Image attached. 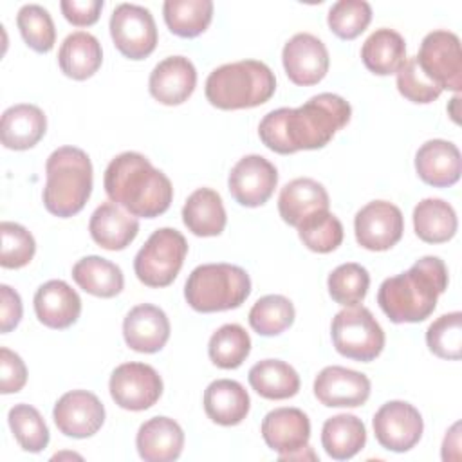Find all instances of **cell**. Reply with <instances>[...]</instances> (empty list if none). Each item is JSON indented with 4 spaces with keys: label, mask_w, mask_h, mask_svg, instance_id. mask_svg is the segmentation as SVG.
<instances>
[{
    "label": "cell",
    "mask_w": 462,
    "mask_h": 462,
    "mask_svg": "<svg viewBox=\"0 0 462 462\" xmlns=\"http://www.w3.org/2000/svg\"><path fill=\"white\" fill-rule=\"evenodd\" d=\"M395 74H397V90L401 92V96H404L411 103L428 105L442 94V90L433 81H430L424 76V72L419 69L415 56L406 58Z\"/></svg>",
    "instance_id": "45"
},
{
    "label": "cell",
    "mask_w": 462,
    "mask_h": 462,
    "mask_svg": "<svg viewBox=\"0 0 462 462\" xmlns=\"http://www.w3.org/2000/svg\"><path fill=\"white\" fill-rule=\"evenodd\" d=\"M60 7L69 23L88 27L99 20L103 0H61Z\"/></svg>",
    "instance_id": "47"
},
{
    "label": "cell",
    "mask_w": 462,
    "mask_h": 462,
    "mask_svg": "<svg viewBox=\"0 0 462 462\" xmlns=\"http://www.w3.org/2000/svg\"><path fill=\"white\" fill-rule=\"evenodd\" d=\"M72 278L79 289L97 298H114L125 287L119 265L96 254L78 260L72 267Z\"/></svg>",
    "instance_id": "33"
},
{
    "label": "cell",
    "mask_w": 462,
    "mask_h": 462,
    "mask_svg": "<svg viewBox=\"0 0 462 462\" xmlns=\"http://www.w3.org/2000/svg\"><path fill=\"white\" fill-rule=\"evenodd\" d=\"M278 184V171L271 161L251 153L242 157L229 171L227 188L231 197L245 208L265 204Z\"/></svg>",
    "instance_id": "14"
},
{
    "label": "cell",
    "mask_w": 462,
    "mask_h": 462,
    "mask_svg": "<svg viewBox=\"0 0 462 462\" xmlns=\"http://www.w3.org/2000/svg\"><path fill=\"white\" fill-rule=\"evenodd\" d=\"M356 240L368 251H388L404 233L401 209L388 200H372L363 206L354 218Z\"/></svg>",
    "instance_id": "13"
},
{
    "label": "cell",
    "mask_w": 462,
    "mask_h": 462,
    "mask_svg": "<svg viewBox=\"0 0 462 462\" xmlns=\"http://www.w3.org/2000/svg\"><path fill=\"white\" fill-rule=\"evenodd\" d=\"M251 352V337L238 323H226L217 328L208 343V354L213 365L224 370L238 368Z\"/></svg>",
    "instance_id": "36"
},
{
    "label": "cell",
    "mask_w": 462,
    "mask_h": 462,
    "mask_svg": "<svg viewBox=\"0 0 462 462\" xmlns=\"http://www.w3.org/2000/svg\"><path fill=\"white\" fill-rule=\"evenodd\" d=\"M197 70L186 56H168L159 61L148 79L153 99L162 105L175 106L184 103L195 90Z\"/></svg>",
    "instance_id": "20"
},
{
    "label": "cell",
    "mask_w": 462,
    "mask_h": 462,
    "mask_svg": "<svg viewBox=\"0 0 462 462\" xmlns=\"http://www.w3.org/2000/svg\"><path fill=\"white\" fill-rule=\"evenodd\" d=\"M426 345L440 359L458 361L462 354V314H442L426 330Z\"/></svg>",
    "instance_id": "42"
},
{
    "label": "cell",
    "mask_w": 462,
    "mask_h": 462,
    "mask_svg": "<svg viewBox=\"0 0 462 462\" xmlns=\"http://www.w3.org/2000/svg\"><path fill=\"white\" fill-rule=\"evenodd\" d=\"M276 90L274 72L258 60H240L211 70L206 97L220 110H242L263 105Z\"/></svg>",
    "instance_id": "5"
},
{
    "label": "cell",
    "mask_w": 462,
    "mask_h": 462,
    "mask_svg": "<svg viewBox=\"0 0 462 462\" xmlns=\"http://www.w3.org/2000/svg\"><path fill=\"white\" fill-rule=\"evenodd\" d=\"M361 60L377 76L395 74L406 60V42L393 29H375L361 47Z\"/></svg>",
    "instance_id": "31"
},
{
    "label": "cell",
    "mask_w": 462,
    "mask_h": 462,
    "mask_svg": "<svg viewBox=\"0 0 462 462\" xmlns=\"http://www.w3.org/2000/svg\"><path fill=\"white\" fill-rule=\"evenodd\" d=\"M162 14L168 29L180 38L202 34L213 18L211 0H166Z\"/></svg>",
    "instance_id": "35"
},
{
    "label": "cell",
    "mask_w": 462,
    "mask_h": 462,
    "mask_svg": "<svg viewBox=\"0 0 462 462\" xmlns=\"http://www.w3.org/2000/svg\"><path fill=\"white\" fill-rule=\"evenodd\" d=\"M123 337L132 350L155 354L170 339V319L162 309L152 303L135 305L125 316Z\"/></svg>",
    "instance_id": "19"
},
{
    "label": "cell",
    "mask_w": 462,
    "mask_h": 462,
    "mask_svg": "<svg viewBox=\"0 0 462 462\" xmlns=\"http://www.w3.org/2000/svg\"><path fill=\"white\" fill-rule=\"evenodd\" d=\"M56 428L72 439H87L97 433L105 422V406L88 390L63 393L52 410Z\"/></svg>",
    "instance_id": "15"
},
{
    "label": "cell",
    "mask_w": 462,
    "mask_h": 462,
    "mask_svg": "<svg viewBox=\"0 0 462 462\" xmlns=\"http://www.w3.org/2000/svg\"><path fill=\"white\" fill-rule=\"evenodd\" d=\"M135 446L139 457L146 462H171L182 453L184 431L170 417H152L141 424Z\"/></svg>",
    "instance_id": "22"
},
{
    "label": "cell",
    "mask_w": 462,
    "mask_h": 462,
    "mask_svg": "<svg viewBox=\"0 0 462 462\" xmlns=\"http://www.w3.org/2000/svg\"><path fill=\"white\" fill-rule=\"evenodd\" d=\"M417 175L433 188H448L460 179V152L446 139H430L415 153Z\"/></svg>",
    "instance_id": "23"
},
{
    "label": "cell",
    "mask_w": 462,
    "mask_h": 462,
    "mask_svg": "<svg viewBox=\"0 0 462 462\" xmlns=\"http://www.w3.org/2000/svg\"><path fill=\"white\" fill-rule=\"evenodd\" d=\"M108 390L119 408L143 411L152 408L162 395V379L153 366L130 361L112 372Z\"/></svg>",
    "instance_id": "11"
},
{
    "label": "cell",
    "mask_w": 462,
    "mask_h": 462,
    "mask_svg": "<svg viewBox=\"0 0 462 462\" xmlns=\"http://www.w3.org/2000/svg\"><path fill=\"white\" fill-rule=\"evenodd\" d=\"M282 61L287 78L300 87H310L319 83L328 72V51L325 43L310 34H294L282 51Z\"/></svg>",
    "instance_id": "16"
},
{
    "label": "cell",
    "mask_w": 462,
    "mask_h": 462,
    "mask_svg": "<svg viewBox=\"0 0 462 462\" xmlns=\"http://www.w3.org/2000/svg\"><path fill=\"white\" fill-rule=\"evenodd\" d=\"M314 395L328 408H357L370 397V379L345 366H325L314 379Z\"/></svg>",
    "instance_id": "17"
},
{
    "label": "cell",
    "mask_w": 462,
    "mask_h": 462,
    "mask_svg": "<svg viewBox=\"0 0 462 462\" xmlns=\"http://www.w3.org/2000/svg\"><path fill=\"white\" fill-rule=\"evenodd\" d=\"M352 116L346 99L332 92L312 96L298 108H276L258 125L260 141L273 152L289 155L300 150H318L330 143Z\"/></svg>",
    "instance_id": "1"
},
{
    "label": "cell",
    "mask_w": 462,
    "mask_h": 462,
    "mask_svg": "<svg viewBox=\"0 0 462 462\" xmlns=\"http://www.w3.org/2000/svg\"><path fill=\"white\" fill-rule=\"evenodd\" d=\"M419 69L440 90L460 92L462 88V51L460 38L446 29L428 32L419 54L415 56Z\"/></svg>",
    "instance_id": "9"
},
{
    "label": "cell",
    "mask_w": 462,
    "mask_h": 462,
    "mask_svg": "<svg viewBox=\"0 0 462 462\" xmlns=\"http://www.w3.org/2000/svg\"><path fill=\"white\" fill-rule=\"evenodd\" d=\"M92 193L90 157L76 146L56 148L45 162L43 204L60 218L79 213Z\"/></svg>",
    "instance_id": "4"
},
{
    "label": "cell",
    "mask_w": 462,
    "mask_h": 462,
    "mask_svg": "<svg viewBox=\"0 0 462 462\" xmlns=\"http://www.w3.org/2000/svg\"><path fill=\"white\" fill-rule=\"evenodd\" d=\"M110 36L128 60H144L155 51L157 25L152 13L137 4H119L110 16Z\"/></svg>",
    "instance_id": "10"
},
{
    "label": "cell",
    "mask_w": 462,
    "mask_h": 462,
    "mask_svg": "<svg viewBox=\"0 0 462 462\" xmlns=\"http://www.w3.org/2000/svg\"><path fill=\"white\" fill-rule=\"evenodd\" d=\"M298 236L307 249L325 254L341 245L343 224L328 209L316 211L298 226Z\"/></svg>",
    "instance_id": "39"
},
{
    "label": "cell",
    "mask_w": 462,
    "mask_h": 462,
    "mask_svg": "<svg viewBox=\"0 0 462 462\" xmlns=\"http://www.w3.org/2000/svg\"><path fill=\"white\" fill-rule=\"evenodd\" d=\"M372 20V7L365 0H339L327 14L330 31L341 40L357 38Z\"/></svg>",
    "instance_id": "43"
},
{
    "label": "cell",
    "mask_w": 462,
    "mask_h": 462,
    "mask_svg": "<svg viewBox=\"0 0 462 462\" xmlns=\"http://www.w3.org/2000/svg\"><path fill=\"white\" fill-rule=\"evenodd\" d=\"M103 186L112 202L143 218L162 215L173 199L170 179L137 152L116 155L105 170Z\"/></svg>",
    "instance_id": "2"
},
{
    "label": "cell",
    "mask_w": 462,
    "mask_h": 462,
    "mask_svg": "<svg viewBox=\"0 0 462 462\" xmlns=\"http://www.w3.org/2000/svg\"><path fill=\"white\" fill-rule=\"evenodd\" d=\"M251 388L263 399L282 401L300 392V375L285 361L263 359L254 363L247 374Z\"/></svg>",
    "instance_id": "32"
},
{
    "label": "cell",
    "mask_w": 462,
    "mask_h": 462,
    "mask_svg": "<svg viewBox=\"0 0 462 462\" xmlns=\"http://www.w3.org/2000/svg\"><path fill=\"white\" fill-rule=\"evenodd\" d=\"M182 222L197 236L220 235L227 222L222 197L211 188L195 189L184 202Z\"/></svg>",
    "instance_id": "29"
},
{
    "label": "cell",
    "mask_w": 462,
    "mask_h": 462,
    "mask_svg": "<svg viewBox=\"0 0 462 462\" xmlns=\"http://www.w3.org/2000/svg\"><path fill=\"white\" fill-rule=\"evenodd\" d=\"M23 42L36 52H49L56 42V29L49 11L38 4H25L16 14Z\"/></svg>",
    "instance_id": "41"
},
{
    "label": "cell",
    "mask_w": 462,
    "mask_h": 462,
    "mask_svg": "<svg viewBox=\"0 0 462 462\" xmlns=\"http://www.w3.org/2000/svg\"><path fill=\"white\" fill-rule=\"evenodd\" d=\"M366 444V428L363 420L350 413L328 417L321 428V446L334 460L356 457Z\"/></svg>",
    "instance_id": "30"
},
{
    "label": "cell",
    "mask_w": 462,
    "mask_h": 462,
    "mask_svg": "<svg viewBox=\"0 0 462 462\" xmlns=\"http://www.w3.org/2000/svg\"><path fill=\"white\" fill-rule=\"evenodd\" d=\"M458 220L453 206L442 199H424L413 209L415 235L426 244H444L457 233Z\"/></svg>",
    "instance_id": "34"
},
{
    "label": "cell",
    "mask_w": 462,
    "mask_h": 462,
    "mask_svg": "<svg viewBox=\"0 0 462 462\" xmlns=\"http://www.w3.org/2000/svg\"><path fill=\"white\" fill-rule=\"evenodd\" d=\"M88 231L99 247L106 251H121L135 240L139 222L134 215L123 211L110 200L96 208L88 222Z\"/></svg>",
    "instance_id": "24"
},
{
    "label": "cell",
    "mask_w": 462,
    "mask_h": 462,
    "mask_svg": "<svg viewBox=\"0 0 462 462\" xmlns=\"http://www.w3.org/2000/svg\"><path fill=\"white\" fill-rule=\"evenodd\" d=\"M294 305L282 294H267L256 300L249 310V325L260 336H278L294 323Z\"/></svg>",
    "instance_id": "37"
},
{
    "label": "cell",
    "mask_w": 462,
    "mask_h": 462,
    "mask_svg": "<svg viewBox=\"0 0 462 462\" xmlns=\"http://www.w3.org/2000/svg\"><path fill=\"white\" fill-rule=\"evenodd\" d=\"M327 285L328 294L336 303L343 307H356L365 300L368 292L370 274L363 265L356 262H346L337 265L328 274Z\"/></svg>",
    "instance_id": "40"
},
{
    "label": "cell",
    "mask_w": 462,
    "mask_h": 462,
    "mask_svg": "<svg viewBox=\"0 0 462 462\" xmlns=\"http://www.w3.org/2000/svg\"><path fill=\"white\" fill-rule=\"evenodd\" d=\"M188 254V242L173 227L153 231L134 258V271L148 287H168L179 274Z\"/></svg>",
    "instance_id": "7"
},
{
    "label": "cell",
    "mask_w": 462,
    "mask_h": 462,
    "mask_svg": "<svg viewBox=\"0 0 462 462\" xmlns=\"http://www.w3.org/2000/svg\"><path fill=\"white\" fill-rule=\"evenodd\" d=\"M334 348L348 359L368 363L384 348V332L366 307H346L339 310L330 325Z\"/></svg>",
    "instance_id": "8"
},
{
    "label": "cell",
    "mask_w": 462,
    "mask_h": 462,
    "mask_svg": "<svg viewBox=\"0 0 462 462\" xmlns=\"http://www.w3.org/2000/svg\"><path fill=\"white\" fill-rule=\"evenodd\" d=\"M249 294V274L233 263H202L191 271L184 285L188 305L204 314L238 309Z\"/></svg>",
    "instance_id": "6"
},
{
    "label": "cell",
    "mask_w": 462,
    "mask_h": 462,
    "mask_svg": "<svg viewBox=\"0 0 462 462\" xmlns=\"http://www.w3.org/2000/svg\"><path fill=\"white\" fill-rule=\"evenodd\" d=\"M328 193L314 179L300 177L287 182L278 197V211L285 224L298 227L309 215L328 209Z\"/></svg>",
    "instance_id": "25"
},
{
    "label": "cell",
    "mask_w": 462,
    "mask_h": 462,
    "mask_svg": "<svg viewBox=\"0 0 462 462\" xmlns=\"http://www.w3.org/2000/svg\"><path fill=\"white\" fill-rule=\"evenodd\" d=\"M47 117L43 110L31 103L13 105L2 114L0 139L9 150H29L45 135Z\"/></svg>",
    "instance_id": "26"
},
{
    "label": "cell",
    "mask_w": 462,
    "mask_h": 462,
    "mask_svg": "<svg viewBox=\"0 0 462 462\" xmlns=\"http://www.w3.org/2000/svg\"><path fill=\"white\" fill-rule=\"evenodd\" d=\"M22 300L20 294L11 289L9 285L2 283L0 285V332L7 334L13 328H16V325L22 319Z\"/></svg>",
    "instance_id": "48"
},
{
    "label": "cell",
    "mask_w": 462,
    "mask_h": 462,
    "mask_svg": "<svg viewBox=\"0 0 462 462\" xmlns=\"http://www.w3.org/2000/svg\"><path fill=\"white\" fill-rule=\"evenodd\" d=\"M34 312L40 323L63 330L74 325L81 314L79 294L63 280H49L34 292Z\"/></svg>",
    "instance_id": "21"
},
{
    "label": "cell",
    "mask_w": 462,
    "mask_h": 462,
    "mask_svg": "<svg viewBox=\"0 0 462 462\" xmlns=\"http://www.w3.org/2000/svg\"><path fill=\"white\" fill-rule=\"evenodd\" d=\"M27 383V368L22 357L2 346L0 348V392L2 393H16Z\"/></svg>",
    "instance_id": "46"
},
{
    "label": "cell",
    "mask_w": 462,
    "mask_h": 462,
    "mask_svg": "<svg viewBox=\"0 0 462 462\" xmlns=\"http://www.w3.org/2000/svg\"><path fill=\"white\" fill-rule=\"evenodd\" d=\"M9 428L23 451L40 453L49 444V428L42 413L31 404H14L7 413Z\"/></svg>",
    "instance_id": "38"
},
{
    "label": "cell",
    "mask_w": 462,
    "mask_h": 462,
    "mask_svg": "<svg viewBox=\"0 0 462 462\" xmlns=\"http://www.w3.org/2000/svg\"><path fill=\"white\" fill-rule=\"evenodd\" d=\"M377 442L395 453L410 451L422 437L424 422L419 410L406 401L384 402L372 419Z\"/></svg>",
    "instance_id": "12"
},
{
    "label": "cell",
    "mask_w": 462,
    "mask_h": 462,
    "mask_svg": "<svg viewBox=\"0 0 462 462\" xmlns=\"http://www.w3.org/2000/svg\"><path fill=\"white\" fill-rule=\"evenodd\" d=\"M0 236H2L0 265L4 269H20L32 260L36 253V242H34V236L23 226L4 220L0 224Z\"/></svg>",
    "instance_id": "44"
},
{
    "label": "cell",
    "mask_w": 462,
    "mask_h": 462,
    "mask_svg": "<svg viewBox=\"0 0 462 462\" xmlns=\"http://www.w3.org/2000/svg\"><path fill=\"white\" fill-rule=\"evenodd\" d=\"M251 408L247 390L233 379H217L204 390V411L220 426L240 424Z\"/></svg>",
    "instance_id": "27"
},
{
    "label": "cell",
    "mask_w": 462,
    "mask_h": 462,
    "mask_svg": "<svg viewBox=\"0 0 462 462\" xmlns=\"http://www.w3.org/2000/svg\"><path fill=\"white\" fill-rule=\"evenodd\" d=\"M446 289V263L439 256H422L408 271L381 283L377 303L393 323H419L433 314Z\"/></svg>",
    "instance_id": "3"
},
{
    "label": "cell",
    "mask_w": 462,
    "mask_h": 462,
    "mask_svg": "<svg viewBox=\"0 0 462 462\" xmlns=\"http://www.w3.org/2000/svg\"><path fill=\"white\" fill-rule=\"evenodd\" d=\"M262 437L283 460L309 446L310 420L300 408H274L262 420Z\"/></svg>",
    "instance_id": "18"
},
{
    "label": "cell",
    "mask_w": 462,
    "mask_h": 462,
    "mask_svg": "<svg viewBox=\"0 0 462 462\" xmlns=\"http://www.w3.org/2000/svg\"><path fill=\"white\" fill-rule=\"evenodd\" d=\"M58 63L67 78L78 81L88 79L103 63L101 43L90 32H70L58 51Z\"/></svg>",
    "instance_id": "28"
}]
</instances>
